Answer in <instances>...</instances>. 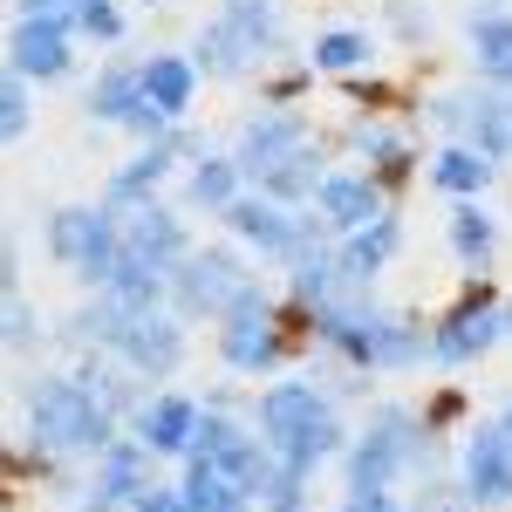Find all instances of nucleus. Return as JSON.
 <instances>
[{"label":"nucleus","instance_id":"f257e3e1","mask_svg":"<svg viewBox=\"0 0 512 512\" xmlns=\"http://www.w3.org/2000/svg\"><path fill=\"white\" fill-rule=\"evenodd\" d=\"M21 417H28V444L48 458H103L123 437V417L82 383L76 369H41L21 383Z\"/></svg>","mask_w":512,"mask_h":512},{"label":"nucleus","instance_id":"f03ea898","mask_svg":"<svg viewBox=\"0 0 512 512\" xmlns=\"http://www.w3.org/2000/svg\"><path fill=\"white\" fill-rule=\"evenodd\" d=\"M308 328H315L321 349H335L349 369H362V376L431 362V335H424L417 321L390 315V308H376V301H362V294H335L328 308L308 315Z\"/></svg>","mask_w":512,"mask_h":512},{"label":"nucleus","instance_id":"7ed1b4c3","mask_svg":"<svg viewBox=\"0 0 512 512\" xmlns=\"http://www.w3.org/2000/svg\"><path fill=\"white\" fill-rule=\"evenodd\" d=\"M253 431L274 444V458L301 465V472H321L328 458L349 451V431L335 417V396L321 390L315 376H294V383H267L253 396Z\"/></svg>","mask_w":512,"mask_h":512},{"label":"nucleus","instance_id":"20e7f679","mask_svg":"<svg viewBox=\"0 0 512 512\" xmlns=\"http://www.w3.org/2000/svg\"><path fill=\"white\" fill-rule=\"evenodd\" d=\"M342 465H349V492H396V478L431 472V424H424V410L376 403L362 437H349Z\"/></svg>","mask_w":512,"mask_h":512},{"label":"nucleus","instance_id":"39448f33","mask_svg":"<svg viewBox=\"0 0 512 512\" xmlns=\"http://www.w3.org/2000/svg\"><path fill=\"white\" fill-rule=\"evenodd\" d=\"M219 362L233 376H274L287 362V308H280V294L260 274L239 287L226 321H219Z\"/></svg>","mask_w":512,"mask_h":512},{"label":"nucleus","instance_id":"423d86ee","mask_svg":"<svg viewBox=\"0 0 512 512\" xmlns=\"http://www.w3.org/2000/svg\"><path fill=\"white\" fill-rule=\"evenodd\" d=\"M48 260L69 267L89 294H103L123 260V212L117 205H62L48 219Z\"/></svg>","mask_w":512,"mask_h":512},{"label":"nucleus","instance_id":"0eeeda50","mask_svg":"<svg viewBox=\"0 0 512 512\" xmlns=\"http://www.w3.org/2000/svg\"><path fill=\"white\" fill-rule=\"evenodd\" d=\"M499 342H512V301L492 287V280H478L431 321V362L437 369H472L478 355H492Z\"/></svg>","mask_w":512,"mask_h":512},{"label":"nucleus","instance_id":"6e6552de","mask_svg":"<svg viewBox=\"0 0 512 512\" xmlns=\"http://www.w3.org/2000/svg\"><path fill=\"white\" fill-rule=\"evenodd\" d=\"M246 280L253 274H246V260L233 246H192L171 267V308L185 321H226V308H233V294Z\"/></svg>","mask_w":512,"mask_h":512},{"label":"nucleus","instance_id":"1a4fd4ad","mask_svg":"<svg viewBox=\"0 0 512 512\" xmlns=\"http://www.w3.org/2000/svg\"><path fill=\"white\" fill-rule=\"evenodd\" d=\"M7 69L28 82L76 76V21L69 14H14V28H7Z\"/></svg>","mask_w":512,"mask_h":512},{"label":"nucleus","instance_id":"9d476101","mask_svg":"<svg viewBox=\"0 0 512 512\" xmlns=\"http://www.w3.org/2000/svg\"><path fill=\"white\" fill-rule=\"evenodd\" d=\"M458 492H465L478 512L512 506V437H506L499 417L465 431V444H458Z\"/></svg>","mask_w":512,"mask_h":512},{"label":"nucleus","instance_id":"9b49d317","mask_svg":"<svg viewBox=\"0 0 512 512\" xmlns=\"http://www.w3.org/2000/svg\"><path fill=\"white\" fill-rule=\"evenodd\" d=\"M110 355L130 362L144 383L178 376V369H185V315H178V308H144V315H130Z\"/></svg>","mask_w":512,"mask_h":512},{"label":"nucleus","instance_id":"f8f14e48","mask_svg":"<svg viewBox=\"0 0 512 512\" xmlns=\"http://www.w3.org/2000/svg\"><path fill=\"white\" fill-rule=\"evenodd\" d=\"M198 144L185 137V130H171V137H158V144H144L130 164H117L110 171V185H103V205H117V212H137V205H151L158 198V185L178 171V164H192Z\"/></svg>","mask_w":512,"mask_h":512},{"label":"nucleus","instance_id":"ddd939ff","mask_svg":"<svg viewBox=\"0 0 512 512\" xmlns=\"http://www.w3.org/2000/svg\"><path fill=\"white\" fill-rule=\"evenodd\" d=\"M315 212L335 226V239H342V233H362L369 219L396 212V205H390V185H383L376 171H328L321 192H315Z\"/></svg>","mask_w":512,"mask_h":512},{"label":"nucleus","instance_id":"4468645a","mask_svg":"<svg viewBox=\"0 0 512 512\" xmlns=\"http://www.w3.org/2000/svg\"><path fill=\"white\" fill-rule=\"evenodd\" d=\"M308 137H315V123L301 117V110H274V103H267L260 117H246V123H239V137H233V158L246 164V185H253L267 164H280L287 151H301Z\"/></svg>","mask_w":512,"mask_h":512},{"label":"nucleus","instance_id":"2eb2a0df","mask_svg":"<svg viewBox=\"0 0 512 512\" xmlns=\"http://www.w3.org/2000/svg\"><path fill=\"white\" fill-rule=\"evenodd\" d=\"M123 253L130 260H144V267H158L171 274L185 253H192V233H185V212H171V205H137V212H123Z\"/></svg>","mask_w":512,"mask_h":512},{"label":"nucleus","instance_id":"dca6fc26","mask_svg":"<svg viewBox=\"0 0 512 512\" xmlns=\"http://www.w3.org/2000/svg\"><path fill=\"white\" fill-rule=\"evenodd\" d=\"M396 253H403V219H396V212H383V219H369L362 233H342V239H335V274H342V287H349V294H369V287H376V274L390 267Z\"/></svg>","mask_w":512,"mask_h":512},{"label":"nucleus","instance_id":"f3484780","mask_svg":"<svg viewBox=\"0 0 512 512\" xmlns=\"http://www.w3.org/2000/svg\"><path fill=\"white\" fill-rule=\"evenodd\" d=\"M151 485H158V451L130 431V437H117V444L96 458V485H89V492H96L103 506H123V512H130L144 492H151Z\"/></svg>","mask_w":512,"mask_h":512},{"label":"nucleus","instance_id":"a211bd4d","mask_svg":"<svg viewBox=\"0 0 512 512\" xmlns=\"http://www.w3.org/2000/svg\"><path fill=\"white\" fill-rule=\"evenodd\" d=\"M198 417H205V403H192V396H178V390H158V396H144V410L130 417V431L144 437L158 458H192V437H198Z\"/></svg>","mask_w":512,"mask_h":512},{"label":"nucleus","instance_id":"6ab92c4d","mask_svg":"<svg viewBox=\"0 0 512 512\" xmlns=\"http://www.w3.org/2000/svg\"><path fill=\"white\" fill-rule=\"evenodd\" d=\"M444 246H451V260H458L465 274H485V267L499 260V219H492L478 198H451V212H444Z\"/></svg>","mask_w":512,"mask_h":512},{"label":"nucleus","instance_id":"aec40b11","mask_svg":"<svg viewBox=\"0 0 512 512\" xmlns=\"http://www.w3.org/2000/svg\"><path fill=\"white\" fill-rule=\"evenodd\" d=\"M328 171H335V164H328V151L308 137L301 151H287L280 164H267V171L253 178V192L280 198V205H315V192H321V178H328Z\"/></svg>","mask_w":512,"mask_h":512},{"label":"nucleus","instance_id":"412c9836","mask_svg":"<svg viewBox=\"0 0 512 512\" xmlns=\"http://www.w3.org/2000/svg\"><path fill=\"white\" fill-rule=\"evenodd\" d=\"M192 62L205 69V76H219V82H239V76H253L267 55H260V48H253L246 35H239L226 14H212V21L198 28V41H192Z\"/></svg>","mask_w":512,"mask_h":512},{"label":"nucleus","instance_id":"4be33fe9","mask_svg":"<svg viewBox=\"0 0 512 512\" xmlns=\"http://www.w3.org/2000/svg\"><path fill=\"white\" fill-rule=\"evenodd\" d=\"M349 151L362 158V171H376L390 192L417 171V144H410V130H396V123H355V130H349Z\"/></svg>","mask_w":512,"mask_h":512},{"label":"nucleus","instance_id":"5701e85b","mask_svg":"<svg viewBox=\"0 0 512 512\" xmlns=\"http://www.w3.org/2000/svg\"><path fill=\"white\" fill-rule=\"evenodd\" d=\"M198 69L192 55H171V48H158V55H144V96L158 103L164 117L178 123V117H192V103H198Z\"/></svg>","mask_w":512,"mask_h":512},{"label":"nucleus","instance_id":"b1692460","mask_svg":"<svg viewBox=\"0 0 512 512\" xmlns=\"http://www.w3.org/2000/svg\"><path fill=\"white\" fill-rule=\"evenodd\" d=\"M458 144L485 151V158L506 171L512 164V96L506 89H478L472 103H465V137H458Z\"/></svg>","mask_w":512,"mask_h":512},{"label":"nucleus","instance_id":"393cba45","mask_svg":"<svg viewBox=\"0 0 512 512\" xmlns=\"http://www.w3.org/2000/svg\"><path fill=\"white\" fill-rule=\"evenodd\" d=\"M465 41H472V69L485 76V89H506V96H512V14H506V7L472 14Z\"/></svg>","mask_w":512,"mask_h":512},{"label":"nucleus","instance_id":"a878e982","mask_svg":"<svg viewBox=\"0 0 512 512\" xmlns=\"http://www.w3.org/2000/svg\"><path fill=\"white\" fill-rule=\"evenodd\" d=\"M239 192H246V164H239L233 151H226V158H219V151H198V158L185 164V198H192L198 212H226Z\"/></svg>","mask_w":512,"mask_h":512},{"label":"nucleus","instance_id":"bb28decb","mask_svg":"<svg viewBox=\"0 0 512 512\" xmlns=\"http://www.w3.org/2000/svg\"><path fill=\"white\" fill-rule=\"evenodd\" d=\"M144 103H151V96H144V62H110L103 76L89 82V103H82V110L96 123H130Z\"/></svg>","mask_w":512,"mask_h":512},{"label":"nucleus","instance_id":"cd10ccee","mask_svg":"<svg viewBox=\"0 0 512 512\" xmlns=\"http://www.w3.org/2000/svg\"><path fill=\"white\" fill-rule=\"evenodd\" d=\"M424 178H431L444 198H485V185L499 178V164L485 158V151H472V144H444V151L424 164Z\"/></svg>","mask_w":512,"mask_h":512},{"label":"nucleus","instance_id":"c85d7f7f","mask_svg":"<svg viewBox=\"0 0 512 512\" xmlns=\"http://www.w3.org/2000/svg\"><path fill=\"white\" fill-rule=\"evenodd\" d=\"M308 62H315V76H362L376 62V35H362V28H321L308 41Z\"/></svg>","mask_w":512,"mask_h":512},{"label":"nucleus","instance_id":"c756f323","mask_svg":"<svg viewBox=\"0 0 512 512\" xmlns=\"http://www.w3.org/2000/svg\"><path fill=\"white\" fill-rule=\"evenodd\" d=\"M178 485H185L192 512H253V499H246V492H239V485H233L226 472H219L212 458H185Z\"/></svg>","mask_w":512,"mask_h":512},{"label":"nucleus","instance_id":"7c9ffc66","mask_svg":"<svg viewBox=\"0 0 512 512\" xmlns=\"http://www.w3.org/2000/svg\"><path fill=\"white\" fill-rule=\"evenodd\" d=\"M219 14H226L260 55H274V48H280V0H219Z\"/></svg>","mask_w":512,"mask_h":512},{"label":"nucleus","instance_id":"2f4dec72","mask_svg":"<svg viewBox=\"0 0 512 512\" xmlns=\"http://www.w3.org/2000/svg\"><path fill=\"white\" fill-rule=\"evenodd\" d=\"M69 21H76V35H82V41H96V48H117V41L130 35V14H123L117 0H82Z\"/></svg>","mask_w":512,"mask_h":512},{"label":"nucleus","instance_id":"473e14b6","mask_svg":"<svg viewBox=\"0 0 512 512\" xmlns=\"http://www.w3.org/2000/svg\"><path fill=\"white\" fill-rule=\"evenodd\" d=\"M0 130H7L14 144L35 130V82L14 76V69H7V89H0Z\"/></svg>","mask_w":512,"mask_h":512},{"label":"nucleus","instance_id":"72a5a7b5","mask_svg":"<svg viewBox=\"0 0 512 512\" xmlns=\"http://www.w3.org/2000/svg\"><path fill=\"white\" fill-rule=\"evenodd\" d=\"M308 478H315V472H301V465L280 458L274 478H267V492H260V506H267V512H308Z\"/></svg>","mask_w":512,"mask_h":512},{"label":"nucleus","instance_id":"f704fd0d","mask_svg":"<svg viewBox=\"0 0 512 512\" xmlns=\"http://www.w3.org/2000/svg\"><path fill=\"white\" fill-rule=\"evenodd\" d=\"M35 342H41V308L14 287V294H7V349H14V355H35Z\"/></svg>","mask_w":512,"mask_h":512},{"label":"nucleus","instance_id":"c9c22d12","mask_svg":"<svg viewBox=\"0 0 512 512\" xmlns=\"http://www.w3.org/2000/svg\"><path fill=\"white\" fill-rule=\"evenodd\" d=\"M308 82H315V62H294V69H280V76L267 82V103H274V110H294V103L308 96Z\"/></svg>","mask_w":512,"mask_h":512},{"label":"nucleus","instance_id":"e433bc0d","mask_svg":"<svg viewBox=\"0 0 512 512\" xmlns=\"http://www.w3.org/2000/svg\"><path fill=\"white\" fill-rule=\"evenodd\" d=\"M383 21H390L396 41H424V35H431V14H417L410 0H383Z\"/></svg>","mask_w":512,"mask_h":512},{"label":"nucleus","instance_id":"4c0bfd02","mask_svg":"<svg viewBox=\"0 0 512 512\" xmlns=\"http://www.w3.org/2000/svg\"><path fill=\"white\" fill-rule=\"evenodd\" d=\"M458 417H465V390H437L431 403H424V424H431V437H437V431H451Z\"/></svg>","mask_w":512,"mask_h":512},{"label":"nucleus","instance_id":"58836bf2","mask_svg":"<svg viewBox=\"0 0 512 512\" xmlns=\"http://www.w3.org/2000/svg\"><path fill=\"white\" fill-rule=\"evenodd\" d=\"M130 512H192V499H185V485H151Z\"/></svg>","mask_w":512,"mask_h":512},{"label":"nucleus","instance_id":"ea45409f","mask_svg":"<svg viewBox=\"0 0 512 512\" xmlns=\"http://www.w3.org/2000/svg\"><path fill=\"white\" fill-rule=\"evenodd\" d=\"M342 512H410L396 492H342Z\"/></svg>","mask_w":512,"mask_h":512},{"label":"nucleus","instance_id":"a19ab883","mask_svg":"<svg viewBox=\"0 0 512 512\" xmlns=\"http://www.w3.org/2000/svg\"><path fill=\"white\" fill-rule=\"evenodd\" d=\"M14 14H76V0H14Z\"/></svg>","mask_w":512,"mask_h":512},{"label":"nucleus","instance_id":"79ce46f5","mask_svg":"<svg viewBox=\"0 0 512 512\" xmlns=\"http://www.w3.org/2000/svg\"><path fill=\"white\" fill-rule=\"evenodd\" d=\"M76 512H117V506H103V499H82V506Z\"/></svg>","mask_w":512,"mask_h":512},{"label":"nucleus","instance_id":"37998d69","mask_svg":"<svg viewBox=\"0 0 512 512\" xmlns=\"http://www.w3.org/2000/svg\"><path fill=\"white\" fill-rule=\"evenodd\" d=\"M499 424H506V437H512V403H506V410H499Z\"/></svg>","mask_w":512,"mask_h":512},{"label":"nucleus","instance_id":"c03bdc74","mask_svg":"<svg viewBox=\"0 0 512 512\" xmlns=\"http://www.w3.org/2000/svg\"><path fill=\"white\" fill-rule=\"evenodd\" d=\"M144 7H171V0H144Z\"/></svg>","mask_w":512,"mask_h":512},{"label":"nucleus","instance_id":"a18cd8bd","mask_svg":"<svg viewBox=\"0 0 512 512\" xmlns=\"http://www.w3.org/2000/svg\"><path fill=\"white\" fill-rule=\"evenodd\" d=\"M485 7H506V0H485Z\"/></svg>","mask_w":512,"mask_h":512}]
</instances>
